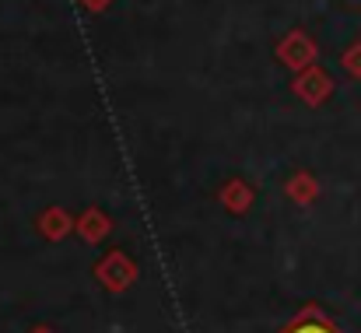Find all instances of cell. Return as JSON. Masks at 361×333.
I'll return each mask as SVG.
<instances>
[{"label":"cell","instance_id":"obj_1","mask_svg":"<svg viewBox=\"0 0 361 333\" xmlns=\"http://www.w3.org/2000/svg\"><path fill=\"white\" fill-rule=\"evenodd\" d=\"M281 333H344V330H341V327H337L319 305H305V309H302V313H298V316H295Z\"/></svg>","mask_w":361,"mask_h":333},{"label":"cell","instance_id":"obj_2","mask_svg":"<svg viewBox=\"0 0 361 333\" xmlns=\"http://www.w3.org/2000/svg\"><path fill=\"white\" fill-rule=\"evenodd\" d=\"M99 277H102V284H106L109 291H123V288L133 281V263L116 249V253H109V256L99 263Z\"/></svg>","mask_w":361,"mask_h":333},{"label":"cell","instance_id":"obj_4","mask_svg":"<svg viewBox=\"0 0 361 333\" xmlns=\"http://www.w3.org/2000/svg\"><path fill=\"white\" fill-rule=\"evenodd\" d=\"M32 333H53V330H46V327H39V330H32Z\"/></svg>","mask_w":361,"mask_h":333},{"label":"cell","instance_id":"obj_3","mask_svg":"<svg viewBox=\"0 0 361 333\" xmlns=\"http://www.w3.org/2000/svg\"><path fill=\"white\" fill-rule=\"evenodd\" d=\"M344 67H348L355 78H361V46H351V49L344 53Z\"/></svg>","mask_w":361,"mask_h":333}]
</instances>
